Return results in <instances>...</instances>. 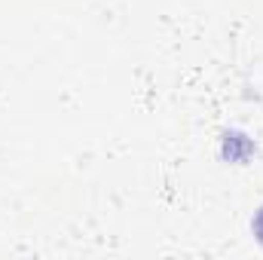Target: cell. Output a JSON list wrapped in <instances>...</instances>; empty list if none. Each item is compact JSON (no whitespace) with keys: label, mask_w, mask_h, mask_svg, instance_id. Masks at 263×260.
Returning a JSON list of instances; mask_svg holds the SVG:
<instances>
[{"label":"cell","mask_w":263,"mask_h":260,"mask_svg":"<svg viewBox=\"0 0 263 260\" xmlns=\"http://www.w3.org/2000/svg\"><path fill=\"white\" fill-rule=\"evenodd\" d=\"M257 233H260V239H263V208H260V214H257Z\"/></svg>","instance_id":"1"}]
</instances>
